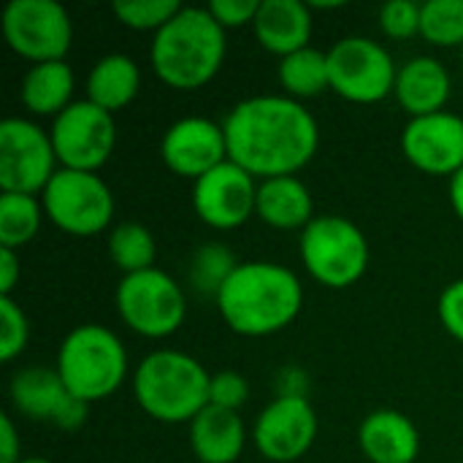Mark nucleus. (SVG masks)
<instances>
[{
    "label": "nucleus",
    "mask_w": 463,
    "mask_h": 463,
    "mask_svg": "<svg viewBox=\"0 0 463 463\" xmlns=\"http://www.w3.org/2000/svg\"><path fill=\"white\" fill-rule=\"evenodd\" d=\"M117 312L130 331L146 339H163L184 323L187 298L171 274L152 266L119 279Z\"/></svg>",
    "instance_id": "obj_7"
},
{
    "label": "nucleus",
    "mask_w": 463,
    "mask_h": 463,
    "mask_svg": "<svg viewBox=\"0 0 463 463\" xmlns=\"http://www.w3.org/2000/svg\"><path fill=\"white\" fill-rule=\"evenodd\" d=\"M43 203L35 195L3 193L0 195V247L22 250L41 228Z\"/></svg>",
    "instance_id": "obj_26"
},
{
    "label": "nucleus",
    "mask_w": 463,
    "mask_h": 463,
    "mask_svg": "<svg viewBox=\"0 0 463 463\" xmlns=\"http://www.w3.org/2000/svg\"><path fill=\"white\" fill-rule=\"evenodd\" d=\"M247 399H250V385H247V380L239 372L225 369V372L212 374V383H209V404L239 412V407H244Z\"/></svg>",
    "instance_id": "obj_33"
},
{
    "label": "nucleus",
    "mask_w": 463,
    "mask_h": 463,
    "mask_svg": "<svg viewBox=\"0 0 463 463\" xmlns=\"http://www.w3.org/2000/svg\"><path fill=\"white\" fill-rule=\"evenodd\" d=\"M54 369L76 399L92 404L111 396L125 383L128 353L114 331L84 323L62 339Z\"/></svg>",
    "instance_id": "obj_5"
},
{
    "label": "nucleus",
    "mask_w": 463,
    "mask_h": 463,
    "mask_svg": "<svg viewBox=\"0 0 463 463\" xmlns=\"http://www.w3.org/2000/svg\"><path fill=\"white\" fill-rule=\"evenodd\" d=\"M396 62L391 52L366 35H347L328 49L331 90L353 103H377L396 87Z\"/></svg>",
    "instance_id": "obj_9"
},
{
    "label": "nucleus",
    "mask_w": 463,
    "mask_h": 463,
    "mask_svg": "<svg viewBox=\"0 0 463 463\" xmlns=\"http://www.w3.org/2000/svg\"><path fill=\"white\" fill-rule=\"evenodd\" d=\"M317 437V412L301 393H279L255 420L252 442L266 461L293 463L304 458Z\"/></svg>",
    "instance_id": "obj_13"
},
{
    "label": "nucleus",
    "mask_w": 463,
    "mask_h": 463,
    "mask_svg": "<svg viewBox=\"0 0 463 463\" xmlns=\"http://www.w3.org/2000/svg\"><path fill=\"white\" fill-rule=\"evenodd\" d=\"M206 8L228 30V27L252 24L260 11V0H212Z\"/></svg>",
    "instance_id": "obj_34"
},
{
    "label": "nucleus",
    "mask_w": 463,
    "mask_h": 463,
    "mask_svg": "<svg viewBox=\"0 0 463 463\" xmlns=\"http://www.w3.org/2000/svg\"><path fill=\"white\" fill-rule=\"evenodd\" d=\"M212 374L187 353L155 350L133 372L138 407L160 423H193L209 407Z\"/></svg>",
    "instance_id": "obj_4"
},
{
    "label": "nucleus",
    "mask_w": 463,
    "mask_h": 463,
    "mask_svg": "<svg viewBox=\"0 0 463 463\" xmlns=\"http://www.w3.org/2000/svg\"><path fill=\"white\" fill-rule=\"evenodd\" d=\"M420 11L423 3L415 0H388L380 8V27L388 38H412L420 33Z\"/></svg>",
    "instance_id": "obj_32"
},
{
    "label": "nucleus",
    "mask_w": 463,
    "mask_h": 463,
    "mask_svg": "<svg viewBox=\"0 0 463 463\" xmlns=\"http://www.w3.org/2000/svg\"><path fill=\"white\" fill-rule=\"evenodd\" d=\"M52 146L60 168L98 171L114 152L117 125L114 114L95 106L92 100H73L52 122Z\"/></svg>",
    "instance_id": "obj_11"
},
{
    "label": "nucleus",
    "mask_w": 463,
    "mask_h": 463,
    "mask_svg": "<svg viewBox=\"0 0 463 463\" xmlns=\"http://www.w3.org/2000/svg\"><path fill=\"white\" fill-rule=\"evenodd\" d=\"M155 252V236L141 222H119L109 233V255L125 274L152 269Z\"/></svg>",
    "instance_id": "obj_27"
},
{
    "label": "nucleus",
    "mask_w": 463,
    "mask_h": 463,
    "mask_svg": "<svg viewBox=\"0 0 463 463\" xmlns=\"http://www.w3.org/2000/svg\"><path fill=\"white\" fill-rule=\"evenodd\" d=\"M358 445L372 463H415L420 453V434L404 412L374 410L358 429Z\"/></svg>",
    "instance_id": "obj_18"
},
{
    "label": "nucleus",
    "mask_w": 463,
    "mask_h": 463,
    "mask_svg": "<svg viewBox=\"0 0 463 463\" xmlns=\"http://www.w3.org/2000/svg\"><path fill=\"white\" fill-rule=\"evenodd\" d=\"M163 163L184 179H201L228 160V141L222 125L206 117L176 119L160 141Z\"/></svg>",
    "instance_id": "obj_17"
},
{
    "label": "nucleus",
    "mask_w": 463,
    "mask_h": 463,
    "mask_svg": "<svg viewBox=\"0 0 463 463\" xmlns=\"http://www.w3.org/2000/svg\"><path fill=\"white\" fill-rule=\"evenodd\" d=\"M19 463H52V461H46V458H38V456H33V458H22Z\"/></svg>",
    "instance_id": "obj_39"
},
{
    "label": "nucleus",
    "mask_w": 463,
    "mask_h": 463,
    "mask_svg": "<svg viewBox=\"0 0 463 463\" xmlns=\"http://www.w3.org/2000/svg\"><path fill=\"white\" fill-rule=\"evenodd\" d=\"M301 260L326 288L355 285L369 269V241L364 231L342 214H320L301 231Z\"/></svg>",
    "instance_id": "obj_6"
},
{
    "label": "nucleus",
    "mask_w": 463,
    "mask_h": 463,
    "mask_svg": "<svg viewBox=\"0 0 463 463\" xmlns=\"http://www.w3.org/2000/svg\"><path fill=\"white\" fill-rule=\"evenodd\" d=\"M11 404L19 415L30 420L54 423L62 431H76L87 420V402L76 399L57 369L27 366L11 380Z\"/></svg>",
    "instance_id": "obj_15"
},
{
    "label": "nucleus",
    "mask_w": 463,
    "mask_h": 463,
    "mask_svg": "<svg viewBox=\"0 0 463 463\" xmlns=\"http://www.w3.org/2000/svg\"><path fill=\"white\" fill-rule=\"evenodd\" d=\"M255 214L277 231H304L315 220L312 193L298 176L263 179L258 182Z\"/></svg>",
    "instance_id": "obj_22"
},
{
    "label": "nucleus",
    "mask_w": 463,
    "mask_h": 463,
    "mask_svg": "<svg viewBox=\"0 0 463 463\" xmlns=\"http://www.w3.org/2000/svg\"><path fill=\"white\" fill-rule=\"evenodd\" d=\"M402 152L426 174H458L463 168V117L453 111H437L410 119L402 133Z\"/></svg>",
    "instance_id": "obj_16"
},
{
    "label": "nucleus",
    "mask_w": 463,
    "mask_h": 463,
    "mask_svg": "<svg viewBox=\"0 0 463 463\" xmlns=\"http://www.w3.org/2000/svg\"><path fill=\"white\" fill-rule=\"evenodd\" d=\"M258 179L233 160L220 163L193 182L195 214L217 231H233L255 214Z\"/></svg>",
    "instance_id": "obj_14"
},
{
    "label": "nucleus",
    "mask_w": 463,
    "mask_h": 463,
    "mask_svg": "<svg viewBox=\"0 0 463 463\" xmlns=\"http://www.w3.org/2000/svg\"><path fill=\"white\" fill-rule=\"evenodd\" d=\"M393 95L399 106L410 114V119L445 111V103L450 98V73L437 57H412L399 68Z\"/></svg>",
    "instance_id": "obj_19"
},
{
    "label": "nucleus",
    "mask_w": 463,
    "mask_h": 463,
    "mask_svg": "<svg viewBox=\"0 0 463 463\" xmlns=\"http://www.w3.org/2000/svg\"><path fill=\"white\" fill-rule=\"evenodd\" d=\"M312 22V8L304 0H260L252 30L260 46L282 60L309 46Z\"/></svg>",
    "instance_id": "obj_20"
},
{
    "label": "nucleus",
    "mask_w": 463,
    "mask_h": 463,
    "mask_svg": "<svg viewBox=\"0 0 463 463\" xmlns=\"http://www.w3.org/2000/svg\"><path fill=\"white\" fill-rule=\"evenodd\" d=\"M19 277H22V263L16 258V250L0 247V296H11Z\"/></svg>",
    "instance_id": "obj_37"
},
{
    "label": "nucleus",
    "mask_w": 463,
    "mask_h": 463,
    "mask_svg": "<svg viewBox=\"0 0 463 463\" xmlns=\"http://www.w3.org/2000/svg\"><path fill=\"white\" fill-rule=\"evenodd\" d=\"M22 461V450H19V437H16V426L11 420L8 412L0 415V463H19Z\"/></svg>",
    "instance_id": "obj_36"
},
{
    "label": "nucleus",
    "mask_w": 463,
    "mask_h": 463,
    "mask_svg": "<svg viewBox=\"0 0 463 463\" xmlns=\"http://www.w3.org/2000/svg\"><path fill=\"white\" fill-rule=\"evenodd\" d=\"M27 339H30V323L24 309L11 296H0V361L11 364L16 355H22Z\"/></svg>",
    "instance_id": "obj_31"
},
{
    "label": "nucleus",
    "mask_w": 463,
    "mask_h": 463,
    "mask_svg": "<svg viewBox=\"0 0 463 463\" xmlns=\"http://www.w3.org/2000/svg\"><path fill=\"white\" fill-rule=\"evenodd\" d=\"M52 136L30 119L0 122V190L38 195L57 174Z\"/></svg>",
    "instance_id": "obj_12"
},
{
    "label": "nucleus",
    "mask_w": 463,
    "mask_h": 463,
    "mask_svg": "<svg viewBox=\"0 0 463 463\" xmlns=\"http://www.w3.org/2000/svg\"><path fill=\"white\" fill-rule=\"evenodd\" d=\"M182 11L179 0H117L114 14L133 30H160L168 19Z\"/></svg>",
    "instance_id": "obj_30"
},
{
    "label": "nucleus",
    "mask_w": 463,
    "mask_h": 463,
    "mask_svg": "<svg viewBox=\"0 0 463 463\" xmlns=\"http://www.w3.org/2000/svg\"><path fill=\"white\" fill-rule=\"evenodd\" d=\"M247 429L239 412L209 404L190 423V448L201 463H233L244 453Z\"/></svg>",
    "instance_id": "obj_21"
},
{
    "label": "nucleus",
    "mask_w": 463,
    "mask_h": 463,
    "mask_svg": "<svg viewBox=\"0 0 463 463\" xmlns=\"http://www.w3.org/2000/svg\"><path fill=\"white\" fill-rule=\"evenodd\" d=\"M279 81L288 98H315L323 90H331L328 81V52L315 46L298 49L279 60Z\"/></svg>",
    "instance_id": "obj_25"
},
{
    "label": "nucleus",
    "mask_w": 463,
    "mask_h": 463,
    "mask_svg": "<svg viewBox=\"0 0 463 463\" xmlns=\"http://www.w3.org/2000/svg\"><path fill=\"white\" fill-rule=\"evenodd\" d=\"M439 320L445 331L463 345V279L450 282L439 296Z\"/></svg>",
    "instance_id": "obj_35"
},
{
    "label": "nucleus",
    "mask_w": 463,
    "mask_h": 463,
    "mask_svg": "<svg viewBox=\"0 0 463 463\" xmlns=\"http://www.w3.org/2000/svg\"><path fill=\"white\" fill-rule=\"evenodd\" d=\"M304 307L301 279L279 263L247 260L217 293V309L241 336H271L288 328Z\"/></svg>",
    "instance_id": "obj_2"
},
{
    "label": "nucleus",
    "mask_w": 463,
    "mask_h": 463,
    "mask_svg": "<svg viewBox=\"0 0 463 463\" xmlns=\"http://www.w3.org/2000/svg\"><path fill=\"white\" fill-rule=\"evenodd\" d=\"M41 195L43 214L71 236H95L106 231L114 217L111 187L95 171L57 168Z\"/></svg>",
    "instance_id": "obj_8"
},
{
    "label": "nucleus",
    "mask_w": 463,
    "mask_h": 463,
    "mask_svg": "<svg viewBox=\"0 0 463 463\" xmlns=\"http://www.w3.org/2000/svg\"><path fill=\"white\" fill-rule=\"evenodd\" d=\"M3 38L19 57L35 62L65 60L73 41V22L57 0H11L3 8Z\"/></svg>",
    "instance_id": "obj_10"
},
{
    "label": "nucleus",
    "mask_w": 463,
    "mask_h": 463,
    "mask_svg": "<svg viewBox=\"0 0 463 463\" xmlns=\"http://www.w3.org/2000/svg\"><path fill=\"white\" fill-rule=\"evenodd\" d=\"M450 203H453L456 214L461 217L463 222V168L450 176Z\"/></svg>",
    "instance_id": "obj_38"
},
{
    "label": "nucleus",
    "mask_w": 463,
    "mask_h": 463,
    "mask_svg": "<svg viewBox=\"0 0 463 463\" xmlns=\"http://www.w3.org/2000/svg\"><path fill=\"white\" fill-rule=\"evenodd\" d=\"M141 90L138 62L128 54H103L87 76V100L106 109L109 114L125 109Z\"/></svg>",
    "instance_id": "obj_24"
},
{
    "label": "nucleus",
    "mask_w": 463,
    "mask_h": 463,
    "mask_svg": "<svg viewBox=\"0 0 463 463\" xmlns=\"http://www.w3.org/2000/svg\"><path fill=\"white\" fill-rule=\"evenodd\" d=\"M225 27L206 5H182L152 38L149 60L160 81L174 90H198L217 76L225 60Z\"/></svg>",
    "instance_id": "obj_3"
},
{
    "label": "nucleus",
    "mask_w": 463,
    "mask_h": 463,
    "mask_svg": "<svg viewBox=\"0 0 463 463\" xmlns=\"http://www.w3.org/2000/svg\"><path fill=\"white\" fill-rule=\"evenodd\" d=\"M420 35L437 46L463 43V0H426L420 11Z\"/></svg>",
    "instance_id": "obj_29"
},
{
    "label": "nucleus",
    "mask_w": 463,
    "mask_h": 463,
    "mask_svg": "<svg viewBox=\"0 0 463 463\" xmlns=\"http://www.w3.org/2000/svg\"><path fill=\"white\" fill-rule=\"evenodd\" d=\"M73 71L65 60H52V62H35L27 68L22 76V103L30 114L38 117H57L65 111L73 100Z\"/></svg>",
    "instance_id": "obj_23"
},
{
    "label": "nucleus",
    "mask_w": 463,
    "mask_h": 463,
    "mask_svg": "<svg viewBox=\"0 0 463 463\" xmlns=\"http://www.w3.org/2000/svg\"><path fill=\"white\" fill-rule=\"evenodd\" d=\"M239 269L236 255L225 247V244H203L190 263V282L198 293L203 296H214L222 290V285L228 282V277Z\"/></svg>",
    "instance_id": "obj_28"
},
{
    "label": "nucleus",
    "mask_w": 463,
    "mask_h": 463,
    "mask_svg": "<svg viewBox=\"0 0 463 463\" xmlns=\"http://www.w3.org/2000/svg\"><path fill=\"white\" fill-rule=\"evenodd\" d=\"M228 160L255 179L296 176L320 146V128L304 103L288 95H255L236 103L225 122Z\"/></svg>",
    "instance_id": "obj_1"
}]
</instances>
